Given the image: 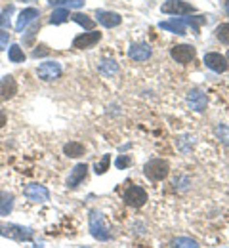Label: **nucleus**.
<instances>
[{"mask_svg": "<svg viewBox=\"0 0 229 248\" xmlns=\"http://www.w3.org/2000/svg\"><path fill=\"white\" fill-rule=\"evenodd\" d=\"M0 237L23 243V241H31L33 239V229L17 225V223H0Z\"/></svg>", "mask_w": 229, "mask_h": 248, "instance_id": "obj_1", "label": "nucleus"}, {"mask_svg": "<svg viewBox=\"0 0 229 248\" xmlns=\"http://www.w3.org/2000/svg\"><path fill=\"white\" fill-rule=\"evenodd\" d=\"M14 210V195L0 189V216H10Z\"/></svg>", "mask_w": 229, "mask_h": 248, "instance_id": "obj_17", "label": "nucleus"}, {"mask_svg": "<svg viewBox=\"0 0 229 248\" xmlns=\"http://www.w3.org/2000/svg\"><path fill=\"white\" fill-rule=\"evenodd\" d=\"M52 4H56V6L65 4V6H69V8H80V6L84 4V0H54Z\"/></svg>", "mask_w": 229, "mask_h": 248, "instance_id": "obj_27", "label": "nucleus"}, {"mask_svg": "<svg viewBox=\"0 0 229 248\" xmlns=\"http://www.w3.org/2000/svg\"><path fill=\"white\" fill-rule=\"evenodd\" d=\"M67 17H69V10H67V8H58V10H54L52 16H50V23H52V25H60V23L67 21Z\"/></svg>", "mask_w": 229, "mask_h": 248, "instance_id": "obj_23", "label": "nucleus"}, {"mask_svg": "<svg viewBox=\"0 0 229 248\" xmlns=\"http://www.w3.org/2000/svg\"><path fill=\"white\" fill-rule=\"evenodd\" d=\"M204 63H206V67L212 69L214 73H226L229 69V63H228V60H226V56L216 54V52H208V54L204 56Z\"/></svg>", "mask_w": 229, "mask_h": 248, "instance_id": "obj_10", "label": "nucleus"}, {"mask_svg": "<svg viewBox=\"0 0 229 248\" xmlns=\"http://www.w3.org/2000/svg\"><path fill=\"white\" fill-rule=\"evenodd\" d=\"M38 29H40V23H38V21H34L33 27H31V29L27 31V34L23 36V44H27V46H29V44H33V38H34V34L38 32Z\"/></svg>", "mask_w": 229, "mask_h": 248, "instance_id": "obj_26", "label": "nucleus"}, {"mask_svg": "<svg viewBox=\"0 0 229 248\" xmlns=\"http://www.w3.org/2000/svg\"><path fill=\"white\" fill-rule=\"evenodd\" d=\"M36 75H38L40 80H44V82H52V80L60 78V75H61V65H60L58 62L40 63L38 69H36Z\"/></svg>", "mask_w": 229, "mask_h": 248, "instance_id": "obj_6", "label": "nucleus"}, {"mask_svg": "<svg viewBox=\"0 0 229 248\" xmlns=\"http://www.w3.org/2000/svg\"><path fill=\"white\" fill-rule=\"evenodd\" d=\"M109 162H111V156L105 155L103 156V160L96 164V172H98V174H105V172H107V168H109Z\"/></svg>", "mask_w": 229, "mask_h": 248, "instance_id": "obj_28", "label": "nucleus"}, {"mask_svg": "<svg viewBox=\"0 0 229 248\" xmlns=\"http://www.w3.org/2000/svg\"><path fill=\"white\" fill-rule=\"evenodd\" d=\"M48 54H50V50H48L46 46H36L31 56H33V58H44V56H48Z\"/></svg>", "mask_w": 229, "mask_h": 248, "instance_id": "obj_30", "label": "nucleus"}, {"mask_svg": "<svg viewBox=\"0 0 229 248\" xmlns=\"http://www.w3.org/2000/svg\"><path fill=\"white\" fill-rule=\"evenodd\" d=\"M226 60H228V63H229V52H228V56H226Z\"/></svg>", "mask_w": 229, "mask_h": 248, "instance_id": "obj_35", "label": "nucleus"}, {"mask_svg": "<svg viewBox=\"0 0 229 248\" xmlns=\"http://www.w3.org/2000/svg\"><path fill=\"white\" fill-rule=\"evenodd\" d=\"M187 103H189V107H191L193 111H197V113L204 111V109H206V103H208L206 93L202 92V90H198V88L189 90V92H187Z\"/></svg>", "mask_w": 229, "mask_h": 248, "instance_id": "obj_13", "label": "nucleus"}, {"mask_svg": "<svg viewBox=\"0 0 229 248\" xmlns=\"http://www.w3.org/2000/svg\"><path fill=\"white\" fill-rule=\"evenodd\" d=\"M86 176H88V166H86V164H76V166L71 170L69 178H67V187H69V189L78 187L86 180Z\"/></svg>", "mask_w": 229, "mask_h": 248, "instance_id": "obj_14", "label": "nucleus"}, {"mask_svg": "<svg viewBox=\"0 0 229 248\" xmlns=\"http://www.w3.org/2000/svg\"><path fill=\"white\" fill-rule=\"evenodd\" d=\"M63 153L67 156H71V158H78V156L84 155V145L80 141H69L63 147Z\"/></svg>", "mask_w": 229, "mask_h": 248, "instance_id": "obj_20", "label": "nucleus"}, {"mask_svg": "<svg viewBox=\"0 0 229 248\" xmlns=\"http://www.w3.org/2000/svg\"><path fill=\"white\" fill-rule=\"evenodd\" d=\"M159 27L163 29V31H170L174 32V34H185V23L182 21V19H170V21H163V23H159Z\"/></svg>", "mask_w": 229, "mask_h": 248, "instance_id": "obj_18", "label": "nucleus"}, {"mask_svg": "<svg viewBox=\"0 0 229 248\" xmlns=\"http://www.w3.org/2000/svg\"><path fill=\"white\" fill-rule=\"evenodd\" d=\"M96 19H98L103 27H107V29L119 27V25L122 23L121 14H117V12H107V10H98V12H96Z\"/></svg>", "mask_w": 229, "mask_h": 248, "instance_id": "obj_12", "label": "nucleus"}, {"mask_svg": "<svg viewBox=\"0 0 229 248\" xmlns=\"http://www.w3.org/2000/svg\"><path fill=\"white\" fill-rule=\"evenodd\" d=\"M226 12H228V16H229V0H228V4H226Z\"/></svg>", "mask_w": 229, "mask_h": 248, "instance_id": "obj_34", "label": "nucleus"}, {"mask_svg": "<svg viewBox=\"0 0 229 248\" xmlns=\"http://www.w3.org/2000/svg\"><path fill=\"white\" fill-rule=\"evenodd\" d=\"M90 233L98 241L111 239V233H109V229H107V225L103 221V216H101V212H98V210H92L90 212Z\"/></svg>", "mask_w": 229, "mask_h": 248, "instance_id": "obj_3", "label": "nucleus"}, {"mask_svg": "<svg viewBox=\"0 0 229 248\" xmlns=\"http://www.w3.org/2000/svg\"><path fill=\"white\" fill-rule=\"evenodd\" d=\"M161 12L168 16H187V14H193L195 8L183 0H168L161 6Z\"/></svg>", "mask_w": 229, "mask_h": 248, "instance_id": "obj_5", "label": "nucleus"}, {"mask_svg": "<svg viewBox=\"0 0 229 248\" xmlns=\"http://www.w3.org/2000/svg\"><path fill=\"white\" fill-rule=\"evenodd\" d=\"M124 201H126L130 206L139 208V206H143V204L147 202V193H145V189H143V187L130 186L126 191H124Z\"/></svg>", "mask_w": 229, "mask_h": 248, "instance_id": "obj_9", "label": "nucleus"}, {"mask_svg": "<svg viewBox=\"0 0 229 248\" xmlns=\"http://www.w3.org/2000/svg\"><path fill=\"white\" fill-rule=\"evenodd\" d=\"M75 23H78L80 27H84L86 31H94V27H96V21L94 19H90L88 16H84V14H80V12H76V14H73V16H69Z\"/></svg>", "mask_w": 229, "mask_h": 248, "instance_id": "obj_21", "label": "nucleus"}, {"mask_svg": "<svg viewBox=\"0 0 229 248\" xmlns=\"http://www.w3.org/2000/svg\"><path fill=\"white\" fill-rule=\"evenodd\" d=\"M128 56L134 62H145L151 58V48L145 42H136L128 48Z\"/></svg>", "mask_w": 229, "mask_h": 248, "instance_id": "obj_15", "label": "nucleus"}, {"mask_svg": "<svg viewBox=\"0 0 229 248\" xmlns=\"http://www.w3.org/2000/svg\"><path fill=\"white\" fill-rule=\"evenodd\" d=\"M23 195L31 201V202H48L50 201V191L40 184H29L23 189Z\"/></svg>", "mask_w": 229, "mask_h": 248, "instance_id": "obj_8", "label": "nucleus"}, {"mask_svg": "<svg viewBox=\"0 0 229 248\" xmlns=\"http://www.w3.org/2000/svg\"><path fill=\"white\" fill-rule=\"evenodd\" d=\"M17 93V82L12 75L0 78V101H8Z\"/></svg>", "mask_w": 229, "mask_h": 248, "instance_id": "obj_11", "label": "nucleus"}, {"mask_svg": "<svg viewBox=\"0 0 229 248\" xmlns=\"http://www.w3.org/2000/svg\"><path fill=\"white\" fill-rule=\"evenodd\" d=\"M216 36L222 44H229V23H222L218 29H216Z\"/></svg>", "mask_w": 229, "mask_h": 248, "instance_id": "obj_25", "label": "nucleus"}, {"mask_svg": "<svg viewBox=\"0 0 229 248\" xmlns=\"http://www.w3.org/2000/svg\"><path fill=\"white\" fill-rule=\"evenodd\" d=\"M172 248H198L197 241L187 239V237H180L176 241H172Z\"/></svg>", "mask_w": 229, "mask_h": 248, "instance_id": "obj_24", "label": "nucleus"}, {"mask_svg": "<svg viewBox=\"0 0 229 248\" xmlns=\"http://www.w3.org/2000/svg\"><path fill=\"white\" fill-rule=\"evenodd\" d=\"M143 172H145V176H147L149 180L161 182V180H164V178L168 176L170 166H168V162L163 160V158H153V160H149V162L143 166Z\"/></svg>", "mask_w": 229, "mask_h": 248, "instance_id": "obj_2", "label": "nucleus"}, {"mask_svg": "<svg viewBox=\"0 0 229 248\" xmlns=\"http://www.w3.org/2000/svg\"><path fill=\"white\" fill-rule=\"evenodd\" d=\"M8 60L12 63H23L25 62V52L19 44H12L8 48Z\"/></svg>", "mask_w": 229, "mask_h": 248, "instance_id": "obj_22", "label": "nucleus"}, {"mask_svg": "<svg viewBox=\"0 0 229 248\" xmlns=\"http://www.w3.org/2000/svg\"><path fill=\"white\" fill-rule=\"evenodd\" d=\"M12 10H14V8L10 6V8H6V10L0 14V27H2V25H8V16L12 14Z\"/></svg>", "mask_w": 229, "mask_h": 248, "instance_id": "obj_32", "label": "nucleus"}, {"mask_svg": "<svg viewBox=\"0 0 229 248\" xmlns=\"http://www.w3.org/2000/svg\"><path fill=\"white\" fill-rule=\"evenodd\" d=\"M6 123H8V115H6L4 111H0V128H2Z\"/></svg>", "mask_w": 229, "mask_h": 248, "instance_id": "obj_33", "label": "nucleus"}, {"mask_svg": "<svg viewBox=\"0 0 229 248\" xmlns=\"http://www.w3.org/2000/svg\"><path fill=\"white\" fill-rule=\"evenodd\" d=\"M98 71L103 77H115L119 73V65L115 60H101L98 62Z\"/></svg>", "mask_w": 229, "mask_h": 248, "instance_id": "obj_19", "label": "nucleus"}, {"mask_svg": "<svg viewBox=\"0 0 229 248\" xmlns=\"http://www.w3.org/2000/svg\"><path fill=\"white\" fill-rule=\"evenodd\" d=\"M99 40H101V32H98V31L82 32V34L75 36L73 48H76V50H88V48H94Z\"/></svg>", "mask_w": 229, "mask_h": 248, "instance_id": "obj_7", "label": "nucleus"}, {"mask_svg": "<svg viewBox=\"0 0 229 248\" xmlns=\"http://www.w3.org/2000/svg\"><path fill=\"white\" fill-rule=\"evenodd\" d=\"M170 56L176 63H182V65H187L195 60L197 50L191 44H176L172 50H170Z\"/></svg>", "mask_w": 229, "mask_h": 248, "instance_id": "obj_4", "label": "nucleus"}, {"mask_svg": "<svg viewBox=\"0 0 229 248\" xmlns=\"http://www.w3.org/2000/svg\"><path fill=\"white\" fill-rule=\"evenodd\" d=\"M130 164H132L130 156H119V158L115 160V166H117V168H121V170H122V168H126V166H130Z\"/></svg>", "mask_w": 229, "mask_h": 248, "instance_id": "obj_29", "label": "nucleus"}, {"mask_svg": "<svg viewBox=\"0 0 229 248\" xmlns=\"http://www.w3.org/2000/svg\"><path fill=\"white\" fill-rule=\"evenodd\" d=\"M10 42V32L8 31H0V50H4Z\"/></svg>", "mask_w": 229, "mask_h": 248, "instance_id": "obj_31", "label": "nucleus"}, {"mask_svg": "<svg viewBox=\"0 0 229 248\" xmlns=\"http://www.w3.org/2000/svg\"><path fill=\"white\" fill-rule=\"evenodd\" d=\"M40 16V12L36 10V8H25L21 14H19V17H17V23H15V31L21 32L29 23H33L36 21V17Z\"/></svg>", "mask_w": 229, "mask_h": 248, "instance_id": "obj_16", "label": "nucleus"}]
</instances>
